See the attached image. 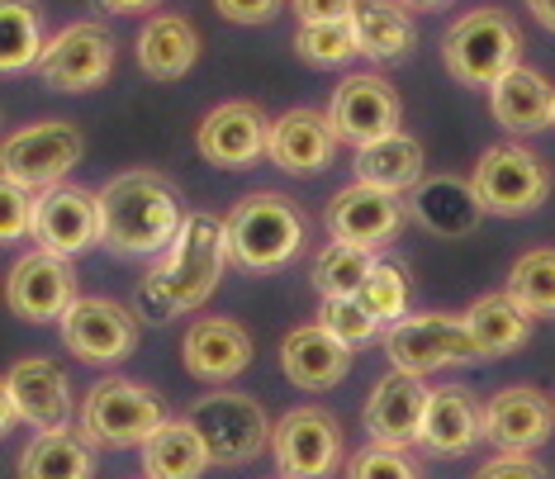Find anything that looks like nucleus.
Wrapping results in <instances>:
<instances>
[{
    "label": "nucleus",
    "mask_w": 555,
    "mask_h": 479,
    "mask_svg": "<svg viewBox=\"0 0 555 479\" xmlns=\"http://www.w3.org/2000/svg\"><path fill=\"white\" fill-rule=\"evenodd\" d=\"M229 219L214 213H185V229L171 243V251L157 261V271L138 289V305L147 319H171V313H191L219 289L223 271H229Z\"/></svg>",
    "instance_id": "f257e3e1"
},
{
    "label": "nucleus",
    "mask_w": 555,
    "mask_h": 479,
    "mask_svg": "<svg viewBox=\"0 0 555 479\" xmlns=\"http://www.w3.org/2000/svg\"><path fill=\"white\" fill-rule=\"evenodd\" d=\"M185 229L181 195L157 171H124L100 191V243L119 257H153Z\"/></svg>",
    "instance_id": "f03ea898"
},
{
    "label": "nucleus",
    "mask_w": 555,
    "mask_h": 479,
    "mask_svg": "<svg viewBox=\"0 0 555 479\" xmlns=\"http://www.w3.org/2000/svg\"><path fill=\"white\" fill-rule=\"evenodd\" d=\"M305 247V213L285 195H247L229 213V251L243 271H281Z\"/></svg>",
    "instance_id": "7ed1b4c3"
},
{
    "label": "nucleus",
    "mask_w": 555,
    "mask_h": 479,
    "mask_svg": "<svg viewBox=\"0 0 555 479\" xmlns=\"http://www.w3.org/2000/svg\"><path fill=\"white\" fill-rule=\"evenodd\" d=\"M441 62L461 86H499L522 67V34L503 10H475L441 43Z\"/></svg>",
    "instance_id": "20e7f679"
},
{
    "label": "nucleus",
    "mask_w": 555,
    "mask_h": 479,
    "mask_svg": "<svg viewBox=\"0 0 555 479\" xmlns=\"http://www.w3.org/2000/svg\"><path fill=\"white\" fill-rule=\"evenodd\" d=\"M162 427H167V409L138 380H100L81 403V432L105 451L147 446Z\"/></svg>",
    "instance_id": "39448f33"
},
{
    "label": "nucleus",
    "mask_w": 555,
    "mask_h": 479,
    "mask_svg": "<svg viewBox=\"0 0 555 479\" xmlns=\"http://www.w3.org/2000/svg\"><path fill=\"white\" fill-rule=\"evenodd\" d=\"M185 418H191L195 432L205 437L209 461L223 465V470H237V465L257 461V451L275 437L267 409H261L257 399H247V394H233V389H219V394L195 399Z\"/></svg>",
    "instance_id": "423d86ee"
},
{
    "label": "nucleus",
    "mask_w": 555,
    "mask_h": 479,
    "mask_svg": "<svg viewBox=\"0 0 555 479\" xmlns=\"http://www.w3.org/2000/svg\"><path fill=\"white\" fill-rule=\"evenodd\" d=\"M385 357L403 375H433L447 365H470L479 361L475 337L465 319H447V313H413L385 327Z\"/></svg>",
    "instance_id": "0eeeda50"
},
{
    "label": "nucleus",
    "mask_w": 555,
    "mask_h": 479,
    "mask_svg": "<svg viewBox=\"0 0 555 479\" xmlns=\"http://www.w3.org/2000/svg\"><path fill=\"white\" fill-rule=\"evenodd\" d=\"M470 185H475L485 213L522 219V213H532L541 199L551 195V171H546V161L537 153H527V147L499 143V147H485V157L475 161Z\"/></svg>",
    "instance_id": "6e6552de"
},
{
    "label": "nucleus",
    "mask_w": 555,
    "mask_h": 479,
    "mask_svg": "<svg viewBox=\"0 0 555 479\" xmlns=\"http://www.w3.org/2000/svg\"><path fill=\"white\" fill-rule=\"evenodd\" d=\"M86 138L77 124H29V129L5 138V153H0V167H5V181H20L24 191H53L62 185V176L81 161Z\"/></svg>",
    "instance_id": "1a4fd4ad"
},
{
    "label": "nucleus",
    "mask_w": 555,
    "mask_h": 479,
    "mask_svg": "<svg viewBox=\"0 0 555 479\" xmlns=\"http://www.w3.org/2000/svg\"><path fill=\"white\" fill-rule=\"evenodd\" d=\"M275 465L285 479H327L343 465V427L327 409H289L271 437Z\"/></svg>",
    "instance_id": "9d476101"
},
{
    "label": "nucleus",
    "mask_w": 555,
    "mask_h": 479,
    "mask_svg": "<svg viewBox=\"0 0 555 479\" xmlns=\"http://www.w3.org/2000/svg\"><path fill=\"white\" fill-rule=\"evenodd\" d=\"M271 129L267 109L251 105V100H229V105L209 109L205 124L195 133V147L209 167L223 171H243L257 157H271Z\"/></svg>",
    "instance_id": "9b49d317"
},
{
    "label": "nucleus",
    "mask_w": 555,
    "mask_h": 479,
    "mask_svg": "<svg viewBox=\"0 0 555 479\" xmlns=\"http://www.w3.org/2000/svg\"><path fill=\"white\" fill-rule=\"evenodd\" d=\"M10 423H29L39 432H62L72 423V385L62 365L29 357L5 371V432Z\"/></svg>",
    "instance_id": "f8f14e48"
},
{
    "label": "nucleus",
    "mask_w": 555,
    "mask_h": 479,
    "mask_svg": "<svg viewBox=\"0 0 555 479\" xmlns=\"http://www.w3.org/2000/svg\"><path fill=\"white\" fill-rule=\"evenodd\" d=\"M77 275L72 261L53 257V251H29L20 257L5 275V305L20 313L24 323H62L77 305Z\"/></svg>",
    "instance_id": "ddd939ff"
},
{
    "label": "nucleus",
    "mask_w": 555,
    "mask_h": 479,
    "mask_svg": "<svg viewBox=\"0 0 555 479\" xmlns=\"http://www.w3.org/2000/svg\"><path fill=\"white\" fill-rule=\"evenodd\" d=\"M327 119H333L337 138L361 153V147H371V143H380V138H395L399 133L403 105H399L395 86H389L385 77L357 72V77H347L343 86H337Z\"/></svg>",
    "instance_id": "4468645a"
},
{
    "label": "nucleus",
    "mask_w": 555,
    "mask_h": 479,
    "mask_svg": "<svg viewBox=\"0 0 555 479\" xmlns=\"http://www.w3.org/2000/svg\"><path fill=\"white\" fill-rule=\"evenodd\" d=\"M109 67H115V39L100 24H72L57 39H48V53L39 62V77L53 91H95L105 86Z\"/></svg>",
    "instance_id": "2eb2a0df"
},
{
    "label": "nucleus",
    "mask_w": 555,
    "mask_h": 479,
    "mask_svg": "<svg viewBox=\"0 0 555 479\" xmlns=\"http://www.w3.org/2000/svg\"><path fill=\"white\" fill-rule=\"evenodd\" d=\"M62 342L86 365H119L138 347V319L115 299H77L62 319Z\"/></svg>",
    "instance_id": "dca6fc26"
},
{
    "label": "nucleus",
    "mask_w": 555,
    "mask_h": 479,
    "mask_svg": "<svg viewBox=\"0 0 555 479\" xmlns=\"http://www.w3.org/2000/svg\"><path fill=\"white\" fill-rule=\"evenodd\" d=\"M403 219H409L403 199L389 191H375V185H347L327 205V233H333V243H351L365 251H380L385 243H395L403 233Z\"/></svg>",
    "instance_id": "f3484780"
},
{
    "label": "nucleus",
    "mask_w": 555,
    "mask_h": 479,
    "mask_svg": "<svg viewBox=\"0 0 555 479\" xmlns=\"http://www.w3.org/2000/svg\"><path fill=\"white\" fill-rule=\"evenodd\" d=\"M39 251L72 261L100 243V195L86 185H53L39 199V223H34Z\"/></svg>",
    "instance_id": "a211bd4d"
},
{
    "label": "nucleus",
    "mask_w": 555,
    "mask_h": 479,
    "mask_svg": "<svg viewBox=\"0 0 555 479\" xmlns=\"http://www.w3.org/2000/svg\"><path fill=\"white\" fill-rule=\"evenodd\" d=\"M427 389L418 375H403V371H389L380 385L371 389L365 399V432H371L375 446H418V432H423V413H427Z\"/></svg>",
    "instance_id": "6ab92c4d"
},
{
    "label": "nucleus",
    "mask_w": 555,
    "mask_h": 479,
    "mask_svg": "<svg viewBox=\"0 0 555 479\" xmlns=\"http://www.w3.org/2000/svg\"><path fill=\"white\" fill-rule=\"evenodd\" d=\"M555 432V403L532 385H513L503 394L489 399L485 409V441H494L499 451H517L532 456L537 446H546Z\"/></svg>",
    "instance_id": "aec40b11"
},
{
    "label": "nucleus",
    "mask_w": 555,
    "mask_h": 479,
    "mask_svg": "<svg viewBox=\"0 0 555 479\" xmlns=\"http://www.w3.org/2000/svg\"><path fill=\"white\" fill-rule=\"evenodd\" d=\"M185 371L199 385H229L251 365V337L243 323L233 319H199L185 333Z\"/></svg>",
    "instance_id": "412c9836"
},
{
    "label": "nucleus",
    "mask_w": 555,
    "mask_h": 479,
    "mask_svg": "<svg viewBox=\"0 0 555 479\" xmlns=\"http://www.w3.org/2000/svg\"><path fill=\"white\" fill-rule=\"evenodd\" d=\"M281 371L295 389H333L351 371V347L323 323L295 327L281 342Z\"/></svg>",
    "instance_id": "4be33fe9"
},
{
    "label": "nucleus",
    "mask_w": 555,
    "mask_h": 479,
    "mask_svg": "<svg viewBox=\"0 0 555 479\" xmlns=\"http://www.w3.org/2000/svg\"><path fill=\"white\" fill-rule=\"evenodd\" d=\"M479 441H485V409L465 389H433L418 432V446L427 456H470Z\"/></svg>",
    "instance_id": "5701e85b"
},
{
    "label": "nucleus",
    "mask_w": 555,
    "mask_h": 479,
    "mask_svg": "<svg viewBox=\"0 0 555 479\" xmlns=\"http://www.w3.org/2000/svg\"><path fill=\"white\" fill-rule=\"evenodd\" d=\"M409 213L433 237H470L485 223V205H479L475 185L456 181V176H427L409 195Z\"/></svg>",
    "instance_id": "b1692460"
},
{
    "label": "nucleus",
    "mask_w": 555,
    "mask_h": 479,
    "mask_svg": "<svg viewBox=\"0 0 555 479\" xmlns=\"http://www.w3.org/2000/svg\"><path fill=\"white\" fill-rule=\"evenodd\" d=\"M337 129L319 109H285L271 129V161L289 176H313L333 161Z\"/></svg>",
    "instance_id": "393cba45"
},
{
    "label": "nucleus",
    "mask_w": 555,
    "mask_h": 479,
    "mask_svg": "<svg viewBox=\"0 0 555 479\" xmlns=\"http://www.w3.org/2000/svg\"><path fill=\"white\" fill-rule=\"evenodd\" d=\"M199 57V34L181 15H153L138 34V67L153 81H181Z\"/></svg>",
    "instance_id": "a878e982"
},
{
    "label": "nucleus",
    "mask_w": 555,
    "mask_h": 479,
    "mask_svg": "<svg viewBox=\"0 0 555 479\" xmlns=\"http://www.w3.org/2000/svg\"><path fill=\"white\" fill-rule=\"evenodd\" d=\"M489 105H494V119L508 133H541L555 115V91L541 72L513 67L499 86H489Z\"/></svg>",
    "instance_id": "bb28decb"
},
{
    "label": "nucleus",
    "mask_w": 555,
    "mask_h": 479,
    "mask_svg": "<svg viewBox=\"0 0 555 479\" xmlns=\"http://www.w3.org/2000/svg\"><path fill=\"white\" fill-rule=\"evenodd\" d=\"M20 479H95V441L86 432H39L20 451Z\"/></svg>",
    "instance_id": "cd10ccee"
},
{
    "label": "nucleus",
    "mask_w": 555,
    "mask_h": 479,
    "mask_svg": "<svg viewBox=\"0 0 555 479\" xmlns=\"http://www.w3.org/2000/svg\"><path fill=\"white\" fill-rule=\"evenodd\" d=\"M357 185H375V191L403 195L423 185V143L409 133L380 138V143L357 153Z\"/></svg>",
    "instance_id": "c85d7f7f"
},
{
    "label": "nucleus",
    "mask_w": 555,
    "mask_h": 479,
    "mask_svg": "<svg viewBox=\"0 0 555 479\" xmlns=\"http://www.w3.org/2000/svg\"><path fill=\"white\" fill-rule=\"evenodd\" d=\"M209 446L195 432L191 418H167V427L143 446V475L147 479H199L209 470Z\"/></svg>",
    "instance_id": "c756f323"
},
{
    "label": "nucleus",
    "mask_w": 555,
    "mask_h": 479,
    "mask_svg": "<svg viewBox=\"0 0 555 479\" xmlns=\"http://www.w3.org/2000/svg\"><path fill=\"white\" fill-rule=\"evenodd\" d=\"M465 327H470V337H475V351L485 361H494V357H513L517 347L532 337V323H527V313L513 305L508 295H485V299H475L470 313H465Z\"/></svg>",
    "instance_id": "7c9ffc66"
},
{
    "label": "nucleus",
    "mask_w": 555,
    "mask_h": 479,
    "mask_svg": "<svg viewBox=\"0 0 555 479\" xmlns=\"http://www.w3.org/2000/svg\"><path fill=\"white\" fill-rule=\"evenodd\" d=\"M351 29H357L361 57H371V62H395L418 39L399 0H361L357 15H351Z\"/></svg>",
    "instance_id": "2f4dec72"
},
{
    "label": "nucleus",
    "mask_w": 555,
    "mask_h": 479,
    "mask_svg": "<svg viewBox=\"0 0 555 479\" xmlns=\"http://www.w3.org/2000/svg\"><path fill=\"white\" fill-rule=\"evenodd\" d=\"M375 267H380L375 251L351 247V243H327L313 257V285H319L323 299H357Z\"/></svg>",
    "instance_id": "473e14b6"
},
{
    "label": "nucleus",
    "mask_w": 555,
    "mask_h": 479,
    "mask_svg": "<svg viewBox=\"0 0 555 479\" xmlns=\"http://www.w3.org/2000/svg\"><path fill=\"white\" fill-rule=\"evenodd\" d=\"M0 62L5 72H24V67H39L43 53H48V39H43V24H39V10L29 0H0Z\"/></svg>",
    "instance_id": "72a5a7b5"
},
{
    "label": "nucleus",
    "mask_w": 555,
    "mask_h": 479,
    "mask_svg": "<svg viewBox=\"0 0 555 479\" xmlns=\"http://www.w3.org/2000/svg\"><path fill=\"white\" fill-rule=\"evenodd\" d=\"M503 295H508L527 319H555V247L527 251V257L513 267Z\"/></svg>",
    "instance_id": "f704fd0d"
},
{
    "label": "nucleus",
    "mask_w": 555,
    "mask_h": 479,
    "mask_svg": "<svg viewBox=\"0 0 555 479\" xmlns=\"http://www.w3.org/2000/svg\"><path fill=\"white\" fill-rule=\"evenodd\" d=\"M295 53L309 62V67H343L347 57L361 53L357 29L351 20H333V24H299L295 34Z\"/></svg>",
    "instance_id": "c9c22d12"
},
{
    "label": "nucleus",
    "mask_w": 555,
    "mask_h": 479,
    "mask_svg": "<svg viewBox=\"0 0 555 479\" xmlns=\"http://www.w3.org/2000/svg\"><path fill=\"white\" fill-rule=\"evenodd\" d=\"M361 305L375 313L380 323H399V319H409L403 313V305H409V281H403V271L395 267V261H380V267L371 271V281H365L361 289Z\"/></svg>",
    "instance_id": "e433bc0d"
},
{
    "label": "nucleus",
    "mask_w": 555,
    "mask_h": 479,
    "mask_svg": "<svg viewBox=\"0 0 555 479\" xmlns=\"http://www.w3.org/2000/svg\"><path fill=\"white\" fill-rule=\"evenodd\" d=\"M319 323L327 327V333L343 337L347 347H361V342H371V337L380 333V319H375L361 299H323Z\"/></svg>",
    "instance_id": "4c0bfd02"
},
{
    "label": "nucleus",
    "mask_w": 555,
    "mask_h": 479,
    "mask_svg": "<svg viewBox=\"0 0 555 479\" xmlns=\"http://www.w3.org/2000/svg\"><path fill=\"white\" fill-rule=\"evenodd\" d=\"M347 479H418V470H413V461L403 456V451L395 446H361L357 456H351L347 465Z\"/></svg>",
    "instance_id": "58836bf2"
},
{
    "label": "nucleus",
    "mask_w": 555,
    "mask_h": 479,
    "mask_svg": "<svg viewBox=\"0 0 555 479\" xmlns=\"http://www.w3.org/2000/svg\"><path fill=\"white\" fill-rule=\"evenodd\" d=\"M34 223H39V199H34V191H24L20 181H5L0 185V237H5V243H15L24 233L34 237Z\"/></svg>",
    "instance_id": "ea45409f"
},
{
    "label": "nucleus",
    "mask_w": 555,
    "mask_h": 479,
    "mask_svg": "<svg viewBox=\"0 0 555 479\" xmlns=\"http://www.w3.org/2000/svg\"><path fill=\"white\" fill-rule=\"evenodd\" d=\"M475 479H551V470L537 456H517V451H499L494 461H485Z\"/></svg>",
    "instance_id": "a19ab883"
},
{
    "label": "nucleus",
    "mask_w": 555,
    "mask_h": 479,
    "mask_svg": "<svg viewBox=\"0 0 555 479\" xmlns=\"http://www.w3.org/2000/svg\"><path fill=\"white\" fill-rule=\"evenodd\" d=\"M361 0H295L299 24H333V20H351Z\"/></svg>",
    "instance_id": "79ce46f5"
},
{
    "label": "nucleus",
    "mask_w": 555,
    "mask_h": 479,
    "mask_svg": "<svg viewBox=\"0 0 555 479\" xmlns=\"http://www.w3.org/2000/svg\"><path fill=\"white\" fill-rule=\"evenodd\" d=\"M214 5H219V15L233 20V24H267V20H275L281 0H214Z\"/></svg>",
    "instance_id": "37998d69"
},
{
    "label": "nucleus",
    "mask_w": 555,
    "mask_h": 479,
    "mask_svg": "<svg viewBox=\"0 0 555 479\" xmlns=\"http://www.w3.org/2000/svg\"><path fill=\"white\" fill-rule=\"evenodd\" d=\"M95 10H109V15H138V10H153L162 0H91Z\"/></svg>",
    "instance_id": "c03bdc74"
},
{
    "label": "nucleus",
    "mask_w": 555,
    "mask_h": 479,
    "mask_svg": "<svg viewBox=\"0 0 555 479\" xmlns=\"http://www.w3.org/2000/svg\"><path fill=\"white\" fill-rule=\"evenodd\" d=\"M527 10L537 15L541 29H551V34H555V0H527Z\"/></svg>",
    "instance_id": "a18cd8bd"
},
{
    "label": "nucleus",
    "mask_w": 555,
    "mask_h": 479,
    "mask_svg": "<svg viewBox=\"0 0 555 479\" xmlns=\"http://www.w3.org/2000/svg\"><path fill=\"white\" fill-rule=\"evenodd\" d=\"M399 5H409V10H441V5H451V0H399Z\"/></svg>",
    "instance_id": "49530a36"
},
{
    "label": "nucleus",
    "mask_w": 555,
    "mask_h": 479,
    "mask_svg": "<svg viewBox=\"0 0 555 479\" xmlns=\"http://www.w3.org/2000/svg\"><path fill=\"white\" fill-rule=\"evenodd\" d=\"M551 124H555V115H551Z\"/></svg>",
    "instance_id": "de8ad7c7"
},
{
    "label": "nucleus",
    "mask_w": 555,
    "mask_h": 479,
    "mask_svg": "<svg viewBox=\"0 0 555 479\" xmlns=\"http://www.w3.org/2000/svg\"><path fill=\"white\" fill-rule=\"evenodd\" d=\"M143 479H147V475H143Z\"/></svg>",
    "instance_id": "09e8293b"
},
{
    "label": "nucleus",
    "mask_w": 555,
    "mask_h": 479,
    "mask_svg": "<svg viewBox=\"0 0 555 479\" xmlns=\"http://www.w3.org/2000/svg\"><path fill=\"white\" fill-rule=\"evenodd\" d=\"M281 479H285V475H281Z\"/></svg>",
    "instance_id": "8fccbe9b"
}]
</instances>
